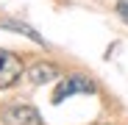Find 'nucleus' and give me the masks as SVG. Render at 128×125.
<instances>
[{"mask_svg": "<svg viewBox=\"0 0 128 125\" xmlns=\"http://www.w3.org/2000/svg\"><path fill=\"white\" fill-rule=\"evenodd\" d=\"M0 120L6 125H45L42 114L28 103H6L0 109Z\"/></svg>", "mask_w": 128, "mask_h": 125, "instance_id": "1", "label": "nucleus"}, {"mask_svg": "<svg viewBox=\"0 0 128 125\" xmlns=\"http://www.w3.org/2000/svg\"><path fill=\"white\" fill-rule=\"evenodd\" d=\"M72 95H95V81H89L86 75H70L58 83V89L53 92V103H61L64 97Z\"/></svg>", "mask_w": 128, "mask_h": 125, "instance_id": "2", "label": "nucleus"}, {"mask_svg": "<svg viewBox=\"0 0 128 125\" xmlns=\"http://www.w3.org/2000/svg\"><path fill=\"white\" fill-rule=\"evenodd\" d=\"M56 75H58V67H56V64H48V61H36L34 67H28V81L36 83V86L50 83Z\"/></svg>", "mask_w": 128, "mask_h": 125, "instance_id": "3", "label": "nucleus"}, {"mask_svg": "<svg viewBox=\"0 0 128 125\" xmlns=\"http://www.w3.org/2000/svg\"><path fill=\"white\" fill-rule=\"evenodd\" d=\"M20 72H22V64H20V58L11 53V58L6 61V67H0V89L11 86V83L20 78Z\"/></svg>", "mask_w": 128, "mask_h": 125, "instance_id": "4", "label": "nucleus"}, {"mask_svg": "<svg viewBox=\"0 0 128 125\" xmlns=\"http://www.w3.org/2000/svg\"><path fill=\"white\" fill-rule=\"evenodd\" d=\"M0 28H3V31H14V33H22L31 42H36V45H45V39H42L31 25H25V22H14V19H8V22H0Z\"/></svg>", "mask_w": 128, "mask_h": 125, "instance_id": "5", "label": "nucleus"}, {"mask_svg": "<svg viewBox=\"0 0 128 125\" xmlns=\"http://www.w3.org/2000/svg\"><path fill=\"white\" fill-rule=\"evenodd\" d=\"M117 14L125 17V22H128V3H125V0H120V3H117Z\"/></svg>", "mask_w": 128, "mask_h": 125, "instance_id": "6", "label": "nucleus"}, {"mask_svg": "<svg viewBox=\"0 0 128 125\" xmlns=\"http://www.w3.org/2000/svg\"><path fill=\"white\" fill-rule=\"evenodd\" d=\"M11 58V53H6V50H0V67H6V61Z\"/></svg>", "mask_w": 128, "mask_h": 125, "instance_id": "7", "label": "nucleus"}]
</instances>
